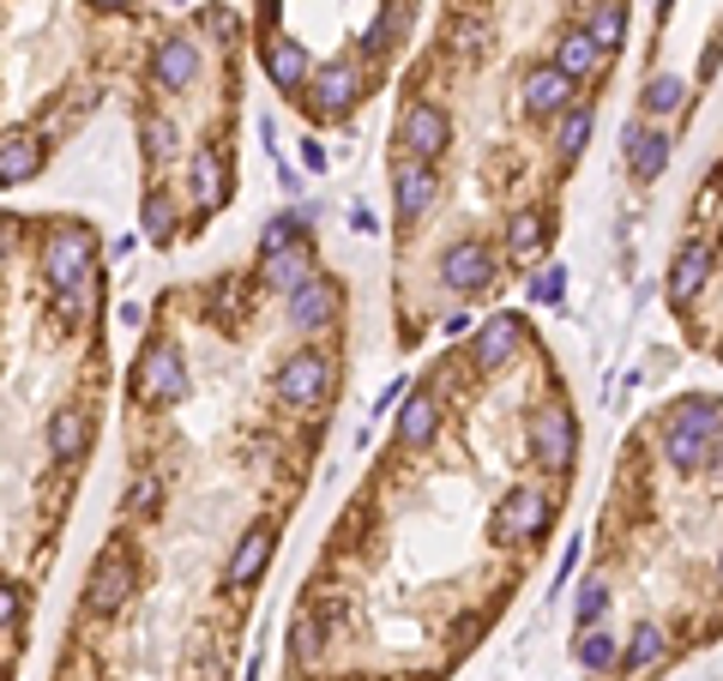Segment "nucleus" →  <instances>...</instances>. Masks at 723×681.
I'll list each match as a JSON object with an SVG mask.
<instances>
[{
	"mask_svg": "<svg viewBox=\"0 0 723 681\" xmlns=\"http://www.w3.org/2000/svg\"><path fill=\"white\" fill-rule=\"evenodd\" d=\"M712 441H717V404L712 398H681L663 422V458L681 477H693V471L712 465Z\"/></svg>",
	"mask_w": 723,
	"mask_h": 681,
	"instance_id": "f257e3e1",
	"label": "nucleus"
},
{
	"mask_svg": "<svg viewBox=\"0 0 723 681\" xmlns=\"http://www.w3.org/2000/svg\"><path fill=\"white\" fill-rule=\"evenodd\" d=\"M90 266H97V241H90L85 229H61V236L43 248V278H48V290H61L67 302L97 278Z\"/></svg>",
	"mask_w": 723,
	"mask_h": 681,
	"instance_id": "f03ea898",
	"label": "nucleus"
},
{
	"mask_svg": "<svg viewBox=\"0 0 723 681\" xmlns=\"http://www.w3.org/2000/svg\"><path fill=\"white\" fill-rule=\"evenodd\" d=\"M573 410L561 404V398H549V404H537L531 410V453H537V465H549V471H566L573 465Z\"/></svg>",
	"mask_w": 723,
	"mask_h": 681,
	"instance_id": "7ed1b4c3",
	"label": "nucleus"
},
{
	"mask_svg": "<svg viewBox=\"0 0 723 681\" xmlns=\"http://www.w3.org/2000/svg\"><path fill=\"white\" fill-rule=\"evenodd\" d=\"M187 392V375H181V350L175 344H151L133 368V398L139 404H170V398Z\"/></svg>",
	"mask_w": 723,
	"mask_h": 681,
	"instance_id": "20e7f679",
	"label": "nucleus"
},
{
	"mask_svg": "<svg viewBox=\"0 0 723 681\" xmlns=\"http://www.w3.org/2000/svg\"><path fill=\"white\" fill-rule=\"evenodd\" d=\"M332 387V363L320 350H295L290 363L278 368V392H283V404H295V410H314L320 398H326Z\"/></svg>",
	"mask_w": 723,
	"mask_h": 681,
	"instance_id": "39448f33",
	"label": "nucleus"
},
{
	"mask_svg": "<svg viewBox=\"0 0 723 681\" xmlns=\"http://www.w3.org/2000/svg\"><path fill=\"white\" fill-rule=\"evenodd\" d=\"M446 133H452V121H446L441 102H410L404 121H398V145H404L417 163L441 158V151H446Z\"/></svg>",
	"mask_w": 723,
	"mask_h": 681,
	"instance_id": "423d86ee",
	"label": "nucleus"
},
{
	"mask_svg": "<svg viewBox=\"0 0 723 681\" xmlns=\"http://www.w3.org/2000/svg\"><path fill=\"white\" fill-rule=\"evenodd\" d=\"M127 597H133V561H127L121 549H102L97 573H90V585H85V609L90 615H115Z\"/></svg>",
	"mask_w": 723,
	"mask_h": 681,
	"instance_id": "0eeeda50",
	"label": "nucleus"
},
{
	"mask_svg": "<svg viewBox=\"0 0 723 681\" xmlns=\"http://www.w3.org/2000/svg\"><path fill=\"white\" fill-rule=\"evenodd\" d=\"M356 97H362V73L350 61H326V67L307 79V109H320V115H350Z\"/></svg>",
	"mask_w": 723,
	"mask_h": 681,
	"instance_id": "6e6552de",
	"label": "nucleus"
},
{
	"mask_svg": "<svg viewBox=\"0 0 723 681\" xmlns=\"http://www.w3.org/2000/svg\"><path fill=\"white\" fill-rule=\"evenodd\" d=\"M519 97H525V109H531V115H549V121H561V115L573 109V79H566V73L549 61V67H531V73H525Z\"/></svg>",
	"mask_w": 723,
	"mask_h": 681,
	"instance_id": "1a4fd4ad",
	"label": "nucleus"
},
{
	"mask_svg": "<svg viewBox=\"0 0 723 681\" xmlns=\"http://www.w3.org/2000/svg\"><path fill=\"white\" fill-rule=\"evenodd\" d=\"M441 278H446V290H483L488 278H495V260H488V248L483 241H452V248L441 253Z\"/></svg>",
	"mask_w": 723,
	"mask_h": 681,
	"instance_id": "9d476101",
	"label": "nucleus"
},
{
	"mask_svg": "<svg viewBox=\"0 0 723 681\" xmlns=\"http://www.w3.org/2000/svg\"><path fill=\"white\" fill-rule=\"evenodd\" d=\"M519 344H525V326L512 314H495L488 320L483 332H476V368H483V375H495L500 363H512V356H519Z\"/></svg>",
	"mask_w": 723,
	"mask_h": 681,
	"instance_id": "9b49d317",
	"label": "nucleus"
},
{
	"mask_svg": "<svg viewBox=\"0 0 723 681\" xmlns=\"http://www.w3.org/2000/svg\"><path fill=\"white\" fill-rule=\"evenodd\" d=\"M495 525H500V537H542V525H549V495H542V488H512Z\"/></svg>",
	"mask_w": 723,
	"mask_h": 681,
	"instance_id": "f8f14e48",
	"label": "nucleus"
},
{
	"mask_svg": "<svg viewBox=\"0 0 723 681\" xmlns=\"http://www.w3.org/2000/svg\"><path fill=\"white\" fill-rule=\"evenodd\" d=\"M705 278H712V248H705L700 236H693V241H681L676 266H669V302H693Z\"/></svg>",
	"mask_w": 723,
	"mask_h": 681,
	"instance_id": "ddd939ff",
	"label": "nucleus"
},
{
	"mask_svg": "<svg viewBox=\"0 0 723 681\" xmlns=\"http://www.w3.org/2000/svg\"><path fill=\"white\" fill-rule=\"evenodd\" d=\"M332 314H338V290H332L326 278H307L302 290H290V320H295L302 332L332 326Z\"/></svg>",
	"mask_w": 723,
	"mask_h": 681,
	"instance_id": "4468645a",
	"label": "nucleus"
},
{
	"mask_svg": "<svg viewBox=\"0 0 723 681\" xmlns=\"http://www.w3.org/2000/svg\"><path fill=\"white\" fill-rule=\"evenodd\" d=\"M627 163H633V175H639V182H657V175L669 170V139L663 133H651V127L645 121H627Z\"/></svg>",
	"mask_w": 723,
	"mask_h": 681,
	"instance_id": "2eb2a0df",
	"label": "nucleus"
},
{
	"mask_svg": "<svg viewBox=\"0 0 723 681\" xmlns=\"http://www.w3.org/2000/svg\"><path fill=\"white\" fill-rule=\"evenodd\" d=\"M271 543H278V531H271V525H253V531L241 537V549L229 555V585H236V591H248L253 580H260V573H266V561H271Z\"/></svg>",
	"mask_w": 723,
	"mask_h": 681,
	"instance_id": "dca6fc26",
	"label": "nucleus"
},
{
	"mask_svg": "<svg viewBox=\"0 0 723 681\" xmlns=\"http://www.w3.org/2000/svg\"><path fill=\"white\" fill-rule=\"evenodd\" d=\"M151 73H158V85H170V91H181V85L199 79V48L187 43V36H170V43L151 55Z\"/></svg>",
	"mask_w": 723,
	"mask_h": 681,
	"instance_id": "f3484780",
	"label": "nucleus"
},
{
	"mask_svg": "<svg viewBox=\"0 0 723 681\" xmlns=\"http://www.w3.org/2000/svg\"><path fill=\"white\" fill-rule=\"evenodd\" d=\"M434 194H441V175L429 170V163H404V170H398V217H422L434 205Z\"/></svg>",
	"mask_w": 723,
	"mask_h": 681,
	"instance_id": "a211bd4d",
	"label": "nucleus"
},
{
	"mask_svg": "<svg viewBox=\"0 0 723 681\" xmlns=\"http://www.w3.org/2000/svg\"><path fill=\"white\" fill-rule=\"evenodd\" d=\"M266 73H271L278 91H302V85H307V48L290 43V36H278V43L266 48Z\"/></svg>",
	"mask_w": 723,
	"mask_h": 681,
	"instance_id": "6ab92c4d",
	"label": "nucleus"
},
{
	"mask_svg": "<svg viewBox=\"0 0 723 681\" xmlns=\"http://www.w3.org/2000/svg\"><path fill=\"white\" fill-rule=\"evenodd\" d=\"M434 429H441V404L429 392H410V404L398 410V441L404 446H429Z\"/></svg>",
	"mask_w": 723,
	"mask_h": 681,
	"instance_id": "aec40b11",
	"label": "nucleus"
},
{
	"mask_svg": "<svg viewBox=\"0 0 723 681\" xmlns=\"http://www.w3.org/2000/svg\"><path fill=\"white\" fill-rule=\"evenodd\" d=\"M36 163H43V151H36L31 133H7V139H0V182H7V187L31 182Z\"/></svg>",
	"mask_w": 723,
	"mask_h": 681,
	"instance_id": "412c9836",
	"label": "nucleus"
},
{
	"mask_svg": "<svg viewBox=\"0 0 723 681\" xmlns=\"http://www.w3.org/2000/svg\"><path fill=\"white\" fill-rule=\"evenodd\" d=\"M307 278H314V248H290V253H271L266 260V284L283 290V295L302 290Z\"/></svg>",
	"mask_w": 723,
	"mask_h": 681,
	"instance_id": "4be33fe9",
	"label": "nucleus"
},
{
	"mask_svg": "<svg viewBox=\"0 0 723 681\" xmlns=\"http://www.w3.org/2000/svg\"><path fill=\"white\" fill-rule=\"evenodd\" d=\"M579 663H585V670H615V663H627V646L609 627H585V634H579Z\"/></svg>",
	"mask_w": 723,
	"mask_h": 681,
	"instance_id": "5701e85b",
	"label": "nucleus"
},
{
	"mask_svg": "<svg viewBox=\"0 0 723 681\" xmlns=\"http://www.w3.org/2000/svg\"><path fill=\"white\" fill-rule=\"evenodd\" d=\"M597 61H603V48L591 43V31H566V36H561V48H554V67H561L566 79H585V73L597 67Z\"/></svg>",
	"mask_w": 723,
	"mask_h": 681,
	"instance_id": "b1692460",
	"label": "nucleus"
},
{
	"mask_svg": "<svg viewBox=\"0 0 723 681\" xmlns=\"http://www.w3.org/2000/svg\"><path fill=\"white\" fill-rule=\"evenodd\" d=\"M193 205H199V212L224 205V170H217V145L193 151Z\"/></svg>",
	"mask_w": 723,
	"mask_h": 681,
	"instance_id": "393cba45",
	"label": "nucleus"
},
{
	"mask_svg": "<svg viewBox=\"0 0 723 681\" xmlns=\"http://www.w3.org/2000/svg\"><path fill=\"white\" fill-rule=\"evenodd\" d=\"M85 434H90V417L85 410H55V422H48V453L55 458H73L85 446Z\"/></svg>",
	"mask_w": 723,
	"mask_h": 681,
	"instance_id": "a878e982",
	"label": "nucleus"
},
{
	"mask_svg": "<svg viewBox=\"0 0 723 681\" xmlns=\"http://www.w3.org/2000/svg\"><path fill=\"white\" fill-rule=\"evenodd\" d=\"M591 43L603 48V55H609V48H622V36H627V12H622V0H603L597 12H591Z\"/></svg>",
	"mask_w": 723,
	"mask_h": 681,
	"instance_id": "bb28decb",
	"label": "nucleus"
},
{
	"mask_svg": "<svg viewBox=\"0 0 723 681\" xmlns=\"http://www.w3.org/2000/svg\"><path fill=\"white\" fill-rule=\"evenodd\" d=\"M669 658V634L663 627H633L627 639V670H651V663Z\"/></svg>",
	"mask_w": 723,
	"mask_h": 681,
	"instance_id": "cd10ccee",
	"label": "nucleus"
},
{
	"mask_svg": "<svg viewBox=\"0 0 723 681\" xmlns=\"http://www.w3.org/2000/svg\"><path fill=\"white\" fill-rule=\"evenodd\" d=\"M585 139H591V109H585V102H573V109L554 121V151H561V158H579Z\"/></svg>",
	"mask_w": 723,
	"mask_h": 681,
	"instance_id": "c85d7f7f",
	"label": "nucleus"
},
{
	"mask_svg": "<svg viewBox=\"0 0 723 681\" xmlns=\"http://www.w3.org/2000/svg\"><path fill=\"white\" fill-rule=\"evenodd\" d=\"M302 224H307L302 212H278V217H271V224H266V236H260L266 260H271V253H290V248H302Z\"/></svg>",
	"mask_w": 723,
	"mask_h": 681,
	"instance_id": "c756f323",
	"label": "nucleus"
},
{
	"mask_svg": "<svg viewBox=\"0 0 723 681\" xmlns=\"http://www.w3.org/2000/svg\"><path fill=\"white\" fill-rule=\"evenodd\" d=\"M542 229H549V224H542V212L525 205V212L507 217V248H512V253H537V248H542Z\"/></svg>",
	"mask_w": 723,
	"mask_h": 681,
	"instance_id": "7c9ffc66",
	"label": "nucleus"
},
{
	"mask_svg": "<svg viewBox=\"0 0 723 681\" xmlns=\"http://www.w3.org/2000/svg\"><path fill=\"white\" fill-rule=\"evenodd\" d=\"M145 236L158 241V248H170V241H175V205H170V194H145Z\"/></svg>",
	"mask_w": 723,
	"mask_h": 681,
	"instance_id": "2f4dec72",
	"label": "nucleus"
},
{
	"mask_svg": "<svg viewBox=\"0 0 723 681\" xmlns=\"http://www.w3.org/2000/svg\"><path fill=\"white\" fill-rule=\"evenodd\" d=\"M320 651H326V621H320V615L295 621V634H290V658H295V663H314Z\"/></svg>",
	"mask_w": 723,
	"mask_h": 681,
	"instance_id": "473e14b6",
	"label": "nucleus"
},
{
	"mask_svg": "<svg viewBox=\"0 0 723 681\" xmlns=\"http://www.w3.org/2000/svg\"><path fill=\"white\" fill-rule=\"evenodd\" d=\"M139 145H145L151 163H163L175 151V127L163 121V115H145V121H139Z\"/></svg>",
	"mask_w": 723,
	"mask_h": 681,
	"instance_id": "72a5a7b5",
	"label": "nucleus"
},
{
	"mask_svg": "<svg viewBox=\"0 0 723 681\" xmlns=\"http://www.w3.org/2000/svg\"><path fill=\"white\" fill-rule=\"evenodd\" d=\"M681 97H688V85H681L676 73H657V79L645 85V102H651V115H676Z\"/></svg>",
	"mask_w": 723,
	"mask_h": 681,
	"instance_id": "f704fd0d",
	"label": "nucleus"
},
{
	"mask_svg": "<svg viewBox=\"0 0 723 681\" xmlns=\"http://www.w3.org/2000/svg\"><path fill=\"white\" fill-rule=\"evenodd\" d=\"M566 295V272L561 266H542V272L531 278V302H542V307H554Z\"/></svg>",
	"mask_w": 723,
	"mask_h": 681,
	"instance_id": "c9c22d12",
	"label": "nucleus"
},
{
	"mask_svg": "<svg viewBox=\"0 0 723 681\" xmlns=\"http://www.w3.org/2000/svg\"><path fill=\"white\" fill-rule=\"evenodd\" d=\"M158 500H163L158 477H139V483H133V495H127V512H133V519H151V512H158Z\"/></svg>",
	"mask_w": 723,
	"mask_h": 681,
	"instance_id": "e433bc0d",
	"label": "nucleus"
},
{
	"mask_svg": "<svg viewBox=\"0 0 723 681\" xmlns=\"http://www.w3.org/2000/svg\"><path fill=\"white\" fill-rule=\"evenodd\" d=\"M603 609H609V591H603V585H585V591H579V621H585V627H597Z\"/></svg>",
	"mask_w": 723,
	"mask_h": 681,
	"instance_id": "4c0bfd02",
	"label": "nucleus"
},
{
	"mask_svg": "<svg viewBox=\"0 0 723 681\" xmlns=\"http://www.w3.org/2000/svg\"><path fill=\"white\" fill-rule=\"evenodd\" d=\"M205 24H212V36H224V43H236V36H241V19L229 7H212V12H205Z\"/></svg>",
	"mask_w": 723,
	"mask_h": 681,
	"instance_id": "58836bf2",
	"label": "nucleus"
},
{
	"mask_svg": "<svg viewBox=\"0 0 723 681\" xmlns=\"http://www.w3.org/2000/svg\"><path fill=\"white\" fill-rule=\"evenodd\" d=\"M295 151H302V170H307V175H326V163H332V158H326V145H320L314 133H307Z\"/></svg>",
	"mask_w": 723,
	"mask_h": 681,
	"instance_id": "ea45409f",
	"label": "nucleus"
},
{
	"mask_svg": "<svg viewBox=\"0 0 723 681\" xmlns=\"http://www.w3.org/2000/svg\"><path fill=\"white\" fill-rule=\"evenodd\" d=\"M0 621L7 634H19V585H0Z\"/></svg>",
	"mask_w": 723,
	"mask_h": 681,
	"instance_id": "a19ab883",
	"label": "nucleus"
},
{
	"mask_svg": "<svg viewBox=\"0 0 723 681\" xmlns=\"http://www.w3.org/2000/svg\"><path fill=\"white\" fill-rule=\"evenodd\" d=\"M350 224L362 229V236H374V229H380V217H374L368 205H356V212H350Z\"/></svg>",
	"mask_w": 723,
	"mask_h": 681,
	"instance_id": "79ce46f5",
	"label": "nucleus"
},
{
	"mask_svg": "<svg viewBox=\"0 0 723 681\" xmlns=\"http://www.w3.org/2000/svg\"><path fill=\"white\" fill-rule=\"evenodd\" d=\"M446 332H452V338H464V332H471V314H464V307H458V314H446Z\"/></svg>",
	"mask_w": 723,
	"mask_h": 681,
	"instance_id": "37998d69",
	"label": "nucleus"
},
{
	"mask_svg": "<svg viewBox=\"0 0 723 681\" xmlns=\"http://www.w3.org/2000/svg\"><path fill=\"white\" fill-rule=\"evenodd\" d=\"M97 7H121V0H97Z\"/></svg>",
	"mask_w": 723,
	"mask_h": 681,
	"instance_id": "c03bdc74",
	"label": "nucleus"
},
{
	"mask_svg": "<svg viewBox=\"0 0 723 681\" xmlns=\"http://www.w3.org/2000/svg\"><path fill=\"white\" fill-rule=\"evenodd\" d=\"M663 7H669V0H663Z\"/></svg>",
	"mask_w": 723,
	"mask_h": 681,
	"instance_id": "a18cd8bd",
	"label": "nucleus"
}]
</instances>
